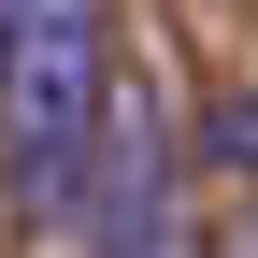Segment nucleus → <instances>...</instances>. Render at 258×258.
<instances>
[{
	"label": "nucleus",
	"instance_id": "obj_1",
	"mask_svg": "<svg viewBox=\"0 0 258 258\" xmlns=\"http://www.w3.org/2000/svg\"><path fill=\"white\" fill-rule=\"evenodd\" d=\"M101 101H115L101 0H15V43H0V201H15V230H57L86 201Z\"/></svg>",
	"mask_w": 258,
	"mask_h": 258
},
{
	"label": "nucleus",
	"instance_id": "obj_2",
	"mask_svg": "<svg viewBox=\"0 0 258 258\" xmlns=\"http://www.w3.org/2000/svg\"><path fill=\"white\" fill-rule=\"evenodd\" d=\"M201 158H215V172H258V86H230V101H215V129H201Z\"/></svg>",
	"mask_w": 258,
	"mask_h": 258
},
{
	"label": "nucleus",
	"instance_id": "obj_3",
	"mask_svg": "<svg viewBox=\"0 0 258 258\" xmlns=\"http://www.w3.org/2000/svg\"><path fill=\"white\" fill-rule=\"evenodd\" d=\"M0 43H15V0H0Z\"/></svg>",
	"mask_w": 258,
	"mask_h": 258
}]
</instances>
